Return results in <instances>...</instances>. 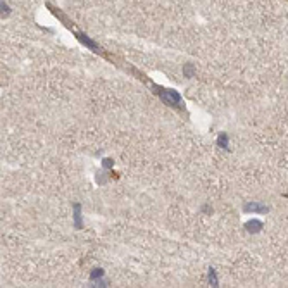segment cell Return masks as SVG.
Here are the masks:
<instances>
[{"mask_svg": "<svg viewBox=\"0 0 288 288\" xmlns=\"http://www.w3.org/2000/svg\"><path fill=\"white\" fill-rule=\"evenodd\" d=\"M247 228H263V225L257 221H252V222H247Z\"/></svg>", "mask_w": 288, "mask_h": 288, "instance_id": "1", "label": "cell"}]
</instances>
